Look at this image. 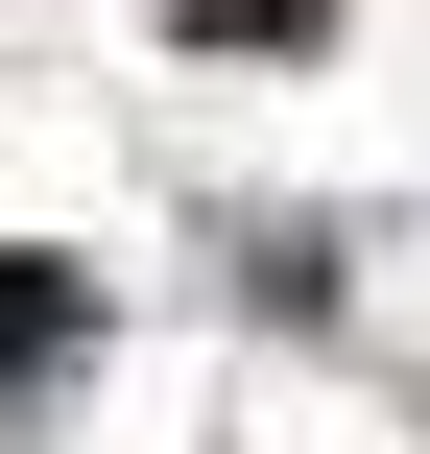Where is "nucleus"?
Here are the masks:
<instances>
[{
	"instance_id": "obj_1",
	"label": "nucleus",
	"mask_w": 430,
	"mask_h": 454,
	"mask_svg": "<svg viewBox=\"0 0 430 454\" xmlns=\"http://www.w3.org/2000/svg\"><path fill=\"white\" fill-rule=\"evenodd\" d=\"M72 335H96L72 263H0V383H72Z\"/></svg>"
},
{
	"instance_id": "obj_2",
	"label": "nucleus",
	"mask_w": 430,
	"mask_h": 454,
	"mask_svg": "<svg viewBox=\"0 0 430 454\" xmlns=\"http://www.w3.org/2000/svg\"><path fill=\"white\" fill-rule=\"evenodd\" d=\"M168 24H192V48H311L335 0H168Z\"/></svg>"
}]
</instances>
